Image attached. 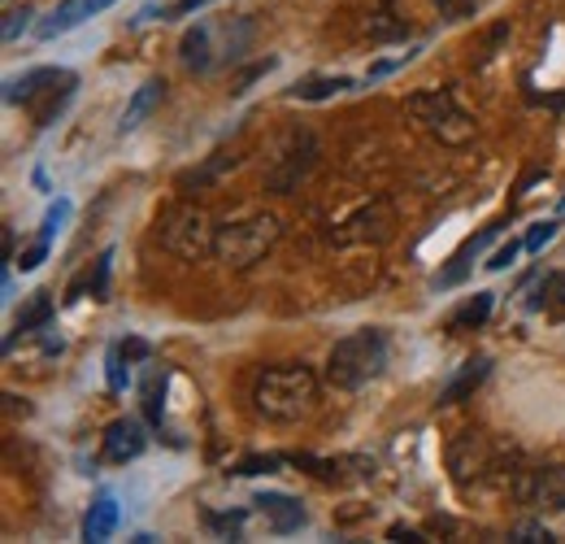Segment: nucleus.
I'll return each mask as SVG.
<instances>
[{"label":"nucleus","instance_id":"obj_12","mask_svg":"<svg viewBox=\"0 0 565 544\" xmlns=\"http://www.w3.org/2000/svg\"><path fill=\"white\" fill-rule=\"evenodd\" d=\"M144 449H148V436H144V427H140L135 419H113V423L105 427V462L127 467V462H135Z\"/></svg>","mask_w":565,"mask_h":544},{"label":"nucleus","instance_id":"obj_14","mask_svg":"<svg viewBox=\"0 0 565 544\" xmlns=\"http://www.w3.org/2000/svg\"><path fill=\"white\" fill-rule=\"evenodd\" d=\"M52 314H57V301H52V292H31V301L17 310V318H13V331L4 336V353H13V344L22 340V336H35V331H48V323H52Z\"/></svg>","mask_w":565,"mask_h":544},{"label":"nucleus","instance_id":"obj_23","mask_svg":"<svg viewBox=\"0 0 565 544\" xmlns=\"http://www.w3.org/2000/svg\"><path fill=\"white\" fill-rule=\"evenodd\" d=\"M287 458H291V454H257V458H244L231 475H240V480H249V475H271V471H279Z\"/></svg>","mask_w":565,"mask_h":544},{"label":"nucleus","instance_id":"obj_22","mask_svg":"<svg viewBox=\"0 0 565 544\" xmlns=\"http://www.w3.org/2000/svg\"><path fill=\"white\" fill-rule=\"evenodd\" d=\"M166 375L161 371H153L148 379H144V414H148V423L153 427H161V410H166Z\"/></svg>","mask_w":565,"mask_h":544},{"label":"nucleus","instance_id":"obj_16","mask_svg":"<svg viewBox=\"0 0 565 544\" xmlns=\"http://www.w3.org/2000/svg\"><path fill=\"white\" fill-rule=\"evenodd\" d=\"M65 70L61 65H35V70H26V74H17V78H9L4 83V100L9 105H31L48 83H57Z\"/></svg>","mask_w":565,"mask_h":544},{"label":"nucleus","instance_id":"obj_1","mask_svg":"<svg viewBox=\"0 0 565 544\" xmlns=\"http://www.w3.org/2000/svg\"><path fill=\"white\" fill-rule=\"evenodd\" d=\"M317 401V375L304 362L262 366L253 379V414L266 423H296Z\"/></svg>","mask_w":565,"mask_h":544},{"label":"nucleus","instance_id":"obj_38","mask_svg":"<svg viewBox=\"0 0 565 544\" xmlns=\"http://www.w3.org/2000/svg\"><path fill=\"white\" fill-rule=\"evenodd\" d=\"M118 344H122L127 362H144V358L153 353V349H148V340H135V336H131V340H118Z\"/></svg>","mask_w":565,"mask_h":544},{"label":"nucleus","instance_id":"obj_19","mask_svg":"<svg viewBox=\"0 0 565 544\" xmlns=\"http://www.w3.org/2000/svg\"><path fill=\"white\" fill-rule=\"evenodd\" d=\"M352 87H357V78H348V74H313V78L291 83L287 87V100H330V96L352 92Z\"/></svg>","mask_w":565,"mask_h":544},{"label":"nucleus","instance_id":"obj_25","mask_svg":"<svg viewBox=\"0 0 565 544\" xmlns=\"http://www.w3.org/2000/svg\"><path fill=\"white\" fill-rule=\"evenodd\" d=\"M109 266H113V249H105L96 257V270H87V283H92V297L96 301H109Z\"/></svg>","mask_w":565,"mask_h":544},{"label":"nucleus","instance_id":"obj_37","mask_svg":"<svg viewBox=\"0 0 565 544\" xmlns=\"http://www.w3.org/2000/svg\"><path fill=\"white\" fill-rule=\"evenodd\" d=\"M501 39H509V22H501L492 35H488V44H483V57H479V65H488L492 57H496V48H501Z\"/></svg>","mask_w":565,"mask_h":544},{"label":"nucleus","instance_id":"obj_13","mask_svg":"<svg viewBox=\"0 0 565 544\" xmlns=\"http://www.w3.org/2000/svg\"><path fill=\"white\" fill-rule=\"evenodd\" d=\"M253 506L266 515V528H271L275 536H291V532H300V528L309 523L304 506H300L296 497H287V493H257Z\"/></svg>","mask_w":565,"mask_h":544},{"label":"nucleus","instance_id":"obj_33","mask_svg":"<svg viewBox=\"0 0 565 544\" xmlns=\"http://www.w3.org/2000/svg\"><path fill=\"white\" fill-rule=\"evenodd\" d=\"M522 249H527L522 240H509V244H501V249L488 257V270H509V266L518 262V253H522Z\"/></svg>","mask_w":565,"mask_h":544},{"label":"nucleus","instance_id":"obj_7","mask_svg":"<svg viewBox=\"0 0 565 544\" xmlns=\"http://www.w3.org/2000/svg\"><path fill=\"white\" fill-rule=\"evenodd\" d=\"M514 497L522 506H531L536 515H562L565 510V467L562 462H540L527 467L514 480Z\"/></svg>","mask_w":565,"mask_h":544},{"label":"nucleus","instance_id":"obj_30","mask_svg":"<svg viewBox=\"0 0 565 544\" xmlns=\"http://www.w3.org/2000/svg\"><path fill=\"white\" fill-rule=\"evenodd\" d=\"M275 65H279L275 57H266V61H257V65H249V70H244V74L236 78V87H231V96H244V92H249V87H253V83H257L262 74H271Z\"/></svg>","mask_w":565,"mask_h":544},{"label":"nucleus","instance_id":"obj_32","mask_svg":"<svg viewBox=\"0 0 565 544\" xmlns=\"http://www.w3.org/2000/svg\"><path fill=\"white\" fill-rule=\"evenodd\" d=\"M448 22H466V17H474V9H479V0H431Z\"/></svg>","mask_w":565,"mask_h":544},{"label":"nucleus","instance_id":"obj_6","mask_svg":"<svg viewBox=\"0 0 565 544\" xmlns=\"http://www.w3.org/2000/svg\"><path fill=\"white\" fill-rule=\"evenodd\" d=\"M214 235H218V227L209 222V214L201 205H170L157 222L161 249L183 262H201L205 253H214Z\"/></svg>","mask_w":565,"mask_h":544},{"label":"nucleus","instance_id":"obj_4","mask_svg":"<svg viewBox=\"0 0 565 544\" xmlns=\"http://www.w3.org/2000/svg\"><path fill=\"white\" fill-rule=\"evenodd\" d=\"M405 109H409V118H413L426 135H435V140H440V144H448V148H466V144L474 140V118L457 105L453 87L413 92V96L405 100Z\"/></svg>","mask_w":565,"mask_h":544},{"label":"nucleus","instance_id":"obj_18","mask_svg":"<svg viewBox=\"0 0 565 544\" xmlns=\"http://www.w3.org/2000/svg\"><path fill=\"white\" fill-rule=\"evenodd\" d=\"M118 501L109 497V493H100L92 506H87V515H83V541H92V544H100V541H109L113 532H118Z\"/></svg>","mask_w":565,"mask_h":544},{"label":"nucleus","instance_id":"obj_27","mask_svg":"<svg viewBox=\"0 0 565 544\" xmlns=\"http://www.w3.org/2000/svg\"><path fill=\"white\" fill-rule=\"evenodd\" d=\"M205 523H209V532H218V536H240V532H244V523H249V510H231V515H209Z\"/></svg>","mask_w":565,"mask_h":544},{"label":"nucleus","instance_id":"obj_35","mask_svg":"<svg viewBox=\"0 0 565 544\" xmlns=\"http://www.w3.org/2000/svg\"><path fill=\"white\" fill-rule=\"evenodd\" d=\"M48 249H52L48 240H35V244H31L13 266H22V270H39V266H44V257H48Z\"/></svg>","mask_w":565,"mask_h":544},{"label":"nucleus","instance_id":"obj_29","mask_svg":"<svg viewBox=\"0 0 565 544\" xmlns=\"http://www.w3.org/2000/svg\"><path fill=\"white\" fill-rule=\"evenodd\" d=\"M31 17H35V9H31V4L9 9V13H4V44H13V39L26 31V22H31Z\"/></svg>","mask_w":565,"mask_h":544},{"label":"nucleus","instance_id":"obj_20","mask_svg":"<svg viewBox=\"0 0 565 544\" xmlns=\"http://www.w3.org/2000/svg\"><path fill=\"white\" fill-rule=\"evenodd\" d=\"M492 305H496V292H474L470 301H461V310H453V314H448V336L479 331V327L492 318Z\"/></svg>","mask_w":565,"mask_h":544},{"label":"nucleus","instance_id":"obj_26","mask_svg":"<svg viewBox=\"0 0 565 544\" xmlns=\"http://www.w3.org/2000/svg\"><path fill=\"white\" fill-rule=\"evenodd\" d=\"M122 344H109L105 353V379H109V392H127V366H122Z\"/></svg>","mask_w":565,"mask_h":544},{"label":"nucleus","instance_id":"obj_24","mask_svg":"<svg viewBox=\"0 0 565 544\" xmlns=\"http://www.w3.org/2000/svg\"><path fill=\"white\" fill-rule=\"evenodd\" d=\"M65 222H70V201H65V196H57V201L48 205V214H44V227H39V240H48V244H52V240L61 235V227H65Z\"/></svg>","mask_w":565,"mask_h":544},{"label":"nucleus","instance_id":"obj_36","mask_svg":"<svg viewBox=\"0 0 565 544\" xmlns=\"http://www.w3.org/2000/svg\"><path fill=\"white\" fill-rule=\"evenodd\" d=\"M509 541H522V544H536V541H553V532L549 528H540V523H522V528H514L509 532Z\"/></svg>","mask_w":565,"mask_h":544},{"label":"nucleus","instance_id":"obj_3","mask_svg":"<svg viewBox=\"0 0 565 544\" xmlns=\"http://www.w3.org/2000/svg\"><path fill=\"white\" fill-rule=\"evenodd\" d=\"M383 366H387V336L378 327H361V331L335 340V349L326 358V379L339 392H357L370 379H378Z\"/></svg>","mask_w":565,"mask_h":544},{"label":"nucleus","instance_id":"obj_9","mask_svg":"<svg viewBox=\"0 0 565 544\" xmlns=\"http://www.w3.org/2000/svg\"><path fill=\"white\" fill-rule=\"evenodd\" d=\"M448 467H453V480L457 484H470V475L479 480L483 471H492V445L483 432H461L448 449Z\"/></svg>","mask_w":565,"mask_h":544},{"label":"nucleus","instance_id":"obj_21","mask_svg":"<svg viewBox=\"0 0 565 544\" xmlns=\"http://www.w3.org/2000/svg\"><path fill=\"white\" fill-rule=\"evenodd\" d=\"M161 100H166V78H148V83L131 96V105H127V113H122L118 131H122V135H127V131H135V126H140V122H144Z\"/></svg>","mask_w":565,"mask_h":544},{"label":"nucleus","instance_id":"obj_2","mask_svg":"<svg viewBox=\"0 0 565 544\" xmlns=\"http://www.w3.org/2000/svg\"><path fill=\"white\" fill-rule=\"evenodd\" d=\"M253 31L257 26H253L249 13L244 17H223V22H196L179 39V61L188 70H196V74H209V70H218L227 61H240L244 48L253 44Z\"/></svg>","mask_w":565,"mask_h":544},{"label":"nucleus","instance_id":"obj_42","mask_svg":"<svg viewBox=\"0 0 565 544\" xmlns=\"http://www.w3.org/2000/svg\"><path fill=\"white\" fill-rule=\"evenodd\" d=\"M557 214H565V196H562V205H557Z\"/></svg>","mask_w":565,"mask_h":544},{"label":"nucleus","instance_id":"obj_10","mask_svg":"<svg viewBox=\"0 0 565 544\" xmlns=\"http://www.w3.org/2000/svg\"><path fill=\"white\" fill-rule=\"evenodd\" d=\"M109 4H113V0H61L57 9H48V13L35 22V35H39V39H57V35H65V31L83 26L87 17L105 13Z\"/></svg>","mask_w":565,"mask_h":544},{"label":"nucleus","instance_id":"obj_15","mask_svg":"<svg viewBox=\"0 0 565 544\" xmlns=\"http://www.w3.org/2000/svg\"><path fill=\"white\" fill-rule=\"evenodd\" d=\"M74 87H79V74L74 70H65L57 83H48L31 105H35V126L44 131V126H52L57 118H61V109L70 105V96H74Z\"/></svg>","mask_w":565,"mask_h":544},{"label":"nucleus","instance_id":"obj_40","mask_svg":"<svg viewBox=\"0 0 565 544\" xmlns=\"http://www.w3.org/2000/svg\"><path fill=\"white\" fill-rule=\"evenodd\" d=\"M387 541H409V544H422V536L413 532V528H405V523H392L387 528Z\"/></svg>","mask_w":565,"mask_h":544},{"label":"nucleus","instance_id":"obj_17","mask_svg":"<svg viewBox=\"0 0 565 544\" xmlns=\"http://www.w3.org/2000/svg\"><path fill=\"white\" fill-rule=\"evenodd\" d=\"M492 375V358H470L448 384H444V392H440V406H457V401H466V397H474V388L483 384Z\"/></svg>","mask_w":565,"mask_h":544},{"label":"nucleus","instance_id":"obj_34","mask_svg":"<svg viewBox=\"0 0 565 544\" xmlns=\"http://www.w3.org/2000/svg\"><path fill=\"white\" fill-rule=\"evenodd\" d=\"M413 61V52H400V57H387V61H378V65H370L365 70V83H378V78H387V74H396L400 65H409Z\"/></svg>","mask_w":565,"mask_h":544},{"label":"nucleus","instance_id":"obj_5","mask_svg":"<svg viewBox=\"0 0 565 544\" xmlns=\"http://www.w3.org/2000/svg\"><path fill=\"white\" fill-rule=\"evenodd\" d=\"M279 218L275 214H244L236 222H223L218 235H214V257L236 266V270H249L253 262H262L275 240H279Z\"/></svg>","mask_w":565,"mask_h":544},{"label":"nucleus","instance_id":"obj_41","mask_svg":"<svg viewBox=\"0 0 565 544\" xmlns=\"http://www.w3.org/2000/svg\"><path fill=\"white\" fill-rule=\"evenodd\" d=\"M557 297H562V314H565V270H562V283H557Z\"/></svg>","mask_w":565,"mask_h":544},{"label":"nucleus","instance_id":"obj_39","mask_svg":"<svg viewBox=\"0 0 565 544\" xmlns=\"http://www.w3.org/2000/svg\"><path fill=\"white\" fill-rule=\"evenodd\" d=\"M205 4H214V0H175L166 13L170 17H188V13H196V9H205Z\"/></svg>","mask_w":565,"mask_h":544},{"label":"nucleus","instance_id":"obj_28","mask_svg":"<svg viewBox=\"0 0 565 544\" xmlns=\"http://www.w3.org/2000/svg\"><path fill=\"white\" fill-rule=\"evenodd\" d=\"M553 240H557V222H553V218H544V222H536V227L527 231V240H522V244H527V253H544Z\"/></svg>","mask_w":565,"mask_h":544},{"label":"nucleus","instance_id":"obj_8","mask_svg":"<svg viewBox=\"0 0 565 544\" xmlns=\"http://www.w3.org/2000/svg\"><path fill=\"white\" fill-rule=\"evenodd\" d=\"M313 161H317V140H313V131H291L287 144L279 148V157H275V166L266 170V188L279 192V196L296 192L300 179L313 170Z\"/></svg>","mask_w":565,"mask_h":544},{"label":"nucleus","instance_id":"obj_31","mask_svg":"<svg viewBox=\"0 0 565 544\" xmlns=\"http://www.w3.org/2000/svg\"><path fill=\"white\" fill-rule=\"evenodd\" d=\"M557 283H562V275H544V283H536V292L527 297V310H531V314L544 310V305L557 297Z\"/></svg>","mask_w":565,"mask_h":544},{"label":"nucleus","instance_id":"obj_11","mask_svg":"<svg viewBox=\"0 0 565 544\" xmlns=\"http://www.w3.org/2000/svg\"><path fill=\"white\" fill-rule=\"evenodd\" d=\"M501 227H505V222H492V227H483L479 235H470V240H466V244H461V249H457V253L448 257V266H444V270L435 275V288L444 292V288H457V283H466L470 266H474V262H479V257L488 253V244H492V240L501 235Z\"/></svg>","mask_w":565,"mask_h":544}]
</instances>
